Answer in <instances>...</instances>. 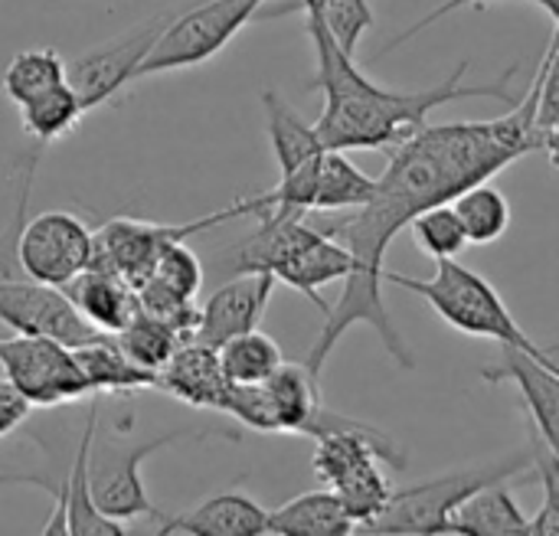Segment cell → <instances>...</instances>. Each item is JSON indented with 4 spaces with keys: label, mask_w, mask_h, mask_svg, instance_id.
<instances>
[{
    "label": "cell",
    "mask_w": 559,
    "mask_h": 536,
    "mask_svg": "<svg viewBox=\"0 0 559 536\" xmlns=\"http://www.w3.org/2000/svg\"><path fill=\"white\" fill-rule=\"evenodd\" d=\"M537 92L540 82L534 79L527 95L511 105V115L504 118L426 124L393 147L370 200L364 206L344 210V216L324 229L354 255V272H347L341 298L328 308L324 327L305 357V367L314 377H321L331 350L354 324H370L396 367H416V357L383 301L386 249L419 213L452 203L468 187L491 180L524 154L540 151Z\"/></svg>",
    "instance_id": "obj_1"
},
{
    "label": "cell",
    "mask_w": 559,
    "mask_h": 536,
    "mask_svg": "<svg viewBox=\"0 0 559 536\" xmlns=\"http://www.w3.org/2000/svg\"><path fill=\"white\" fill-rule=\"evenodd\" d=\"M308 36L314 43V79L311 88L324 92V111L314 121L318 138L331 151H386L413 138L429 124L436 108H445L459 98H495L518 105L511 92L521 62L501 72L488 85H462L472 62L462 59L459 69L432 88H390L373 82L350 52H344L318 16H305Z\"/></svg>",
    "instance_id": "obj_2"
},
{
    "label": "cell",
    "mask_w": 559,
    "mask_h": 536,
    "mask_svg": "<svg viewBox=\"0 0 559 536\" xmlns=\"http://www.w3.org/2000/svg\"><path fill=\"white\" fill-rule=\"evenodd\" d=\"M255 219L259 226L229 255H223V265L236 275L269 272L278 285L301 291L318 311L328 314L321 288L344 282L354 269V255L324 229L308 226L305 216L259 213Z\"/></svg>",
    "instance_id": "obj_3"
},
{
    "label": "cell",
    "mask_w": 559,
    "mask_h": 536,
    "mask_svg": "<svg viewBox=\"0 0 559 536\" xmlns=\"http://www.w3.org/2000/svg\"><path fill=\"white\" fill-rule=\"evenodd\" d=\"M406 468L403 449L380 429L347 419L321 436H314V475L337 491L357 531H364L390 501L393 488L380 468Z\"/></svg>",
    "instance_id": "obj_4"
},
{
    "label": "cell",
    "mask_w": 559,
    "mask_h": 536,
    "mask_svg": "<svg viewBox=\"0 0 559 536\" xmlns=\"http://www.w3.org/2000/svg\"><path fill=\"white\" fill-rule=\"evenodd\" d=\"M383 282L423 298L449 327L468 337L495 341L498 347H518L537 354V344L521 331L518 318L504 305L501 291L459 259H439L429 278H413L403 272H383Z\"/></svg>",
    "instance_id": "obj_5"
},
{
    "label": "cell",
    "mask_w": 559,
    "mask_h": 536,
    "mask_svg": "<svg viewBox=\"0 0 559 536\" xmlns=\"http://www.w3.org/2000/svg\"><path fill=\"white\" fill-rule=\"evenodd\" d=\"M534 468L531 452H511L488 465H472L393 491L386 508L364 527V534H452L455 511L481 488L504 485Z\"/></svg>",
    "instance_id": "obj_6"
},
{
    "label": "cell",
    "mask_w": 559,
    "mask_h": 536,
    "mask_svg": "<svg viewBox=\"0 0 559 536\" xmlns=\"http://www.w3.org/2000/svg\"><path fill=\"white\" fill-rule=\"evenodd\" d=\"M210 439L206 432H187V429H170L157 439H144V442H131L124 436V429H111V432H98L92 436L88 445V485H92V498L98 504L102 514H108L111 521L124 524V521H157L164 524L167 517L160 514V508L147 498V488L141 481V465L147 462V455L177 445V442H200Z\"/></svg>",
    "instance_id": "obj_7"
},
{
    "label": "cell",
    "mask_w": 559,
    "mask_h": 536,
    "mask_svg": "<svg viewBox=\"0 0 559 536\" xmlns=\"http://www.w3.org/2000/svg\"><path fill=\"white\" fill-rule=\"evenodd\" d=\"M265 3L269 0H200L193 7H180L141 62L134 82L210 62L259 16Z\"/></svg>",
    "instance_id": "obj_8"
},
{
    "label": "cell",
    "mask_w": 559,
    "mask_h": 536,
    "mask_svg": "<svg viewBox=\"0 0 559 536\" xmlns=\"http://www.w3.org/2000/svg\"><path fill=\"white\" fill-rule=\"evenodd\" d=\"M252 213H255L252 196H242V200H236V203H229L210 216L187 219V223H144V219L115 216L95 229V249H92L88 265L111 269L138 288L154 275V265L170 242H187V239H193L213 226H223L229 219L252 216Z\"/></svg>",
    "instance_id": "obj_9"
},
{
    "label": "cell",
    "mask_w": 559,
    "mask_h": 536,
    "mask_svg": "<svg viewBox=\"0 0 559 536\" xmlns=\"http://www.w3.org/2000/svg\"><path fill=\"white\" fill-rule=\"evenodd\" d=\"M0 370L3 380L36 409L72 406L79 400L98 396L82 373L75 350L62 341L39 334L0 337Z\"/></svg>",
    "instance_id": "obj_10"
},
{
    "label": "cell",
    "mask_w": 559,
    "mask_h": 536,
    "mask_svg": "<svg viewBox=\"0 0 559 536\" xmlns=\"http://www.w3.org/2000/svg\"><path fill=\"white\" fill-rule=\"evenodd\" d=\"M177 10L180 7L160 10V13L141 20L138 26H131L128 33H121L118 39L95 46V49H88L69 62V85L79 92L88 115L95 108L108 105L121 88H128L134 82L141 62L147 59V52L154 49V43L160 39L164 26L174 20Z\"/></svg>",
    "instance_id": "obj_11"
},
{
    "label": "cell",
    "mask_w": 559,
    "mask_h": 536,
    "mask_svg": "<svg viewBox=\"0 0 559 536\" xmlns=\"http://www.w3.org/2000/svg\"><path fill=\"white\" fill-rule=\"evenodd\" d=\"M95 249V233L66 210H46L23 219L20 239H16V262L20 272L43 282L66 288L82 269H88Z\"/></svg>",
    "instance_id": "obj_12"
},
{
    "label": "cell",
    "mask_w": 559,
    "mask_h": 536,
    "mask_svg": "<svg viewBox=\"0 0 559 536\" xmlns=\"http://www.w3.org/2000/svg\"><path fill=\"white\" fill-rule=\"evenodd\" d=\"M0 324H7L13 334H39L69 347H82L105 334L75 311L62 288L43 285L23 272L0 275Z\"/></svg>",
    "instance_id": "obj_13"
},
{
    "label": "cell",
    "mask_w": 559,
    "mask_h": 536,
    "mask_svg": "<svg viewBox=\"0 0 559 536\" xmlns=\"http://www.w3.org/2000/svg\"><path fill=\"white\" fill-rule=\"evenodd\" d=\"M98 396H88V409H85V422L79 432V445L72 452V465L66 468V475L52 478H36L29 481L33 488L49 491L52 498V514L43 524V534H79V536H124V524L111 521L108 514L98 511L95 498H92V485H88V445L98 426Z\"/></svg>",
    "instance_id": "obj_14"
},
{
    "label": "cell",
    "mask_w": 559,
    "mask_h": 536,
    "mask_svg": "<svg viewBox=\"0 0 559 536\" xmlns=\"http://www.w3.org/2000/svg\"><path fill=\"white\" fill-rule=\"evenodd\" d=\"M275 285L278 282L269 272H242L229 278L200 305V321L193 337L210 347H223L226 341L255 331L265 318Z\"/></svg>",
    "instance_id": "obj_15"
},
{
    "label": "cell",
    "mask_w": 559,
    "mask_h": 536,
    "mask_svg": "<svg viewBox=\"0 0 559 536\" xmlns=\"http://www.w3.org/2000/svg\"><path fill=\"white\" fill-rule=\"evenodd\" d=\"M485 383H514L531 429L550 445V452L559 458V377L544 367L534 354L518 347H501L498 364L481 370Z\"/></svg>",
    "instance_id": "obj_16"
},
{
    "label": "cell",
    "mask_w": 559,
    "mask_h": 536,
    "mask_svg": "<svg viewBox=\"0 0 559 536\" xmlns=\"http://www.w3.org/2000/svg\"><path fill=\"white\" fill-rule=\"evenodd\" d=\"M269 406L275 416V432H295V436H321L331 426H337V413H331L321 403L318 377L305 364H282L265 383Z\"/></svg>",
    "instance_id": "obj_17"
},
{
    "label": "cell",
    "mask_w": 559,
    "mask_h": 536,
    "mask_svg": "<svg viewBox=\"0 0 559 536\" xmlns=\"http://www.w3.org/2000/svg\"><path fill=\"white\" fill-rule=\"evenodd\" d=\"M157 390L193 409L223 413L229 380L219 367V350L197 337L183 341L180 350L170 357V364L157 373Z\"/></svg>",
    "instance_id": "obj_18"
},
{
    "label": "cell",
    "mask_w": 559,
    "mask_h": 536,
    "mask_svg": "<svg viewBox=\"0 0 559 536\" xmlns=\"http://www.w3.org/2000/svg\"><path fill=\"white\" fill-rule=\"evenodd\" d=\"M62 291L75 305V311L92 327H98L105 334H118L141 311L138 288L124 275H118L111 269H102V265L82 269Z\"/></svg>",
    "instance_id": "obj_19"
},
{
    "label": "cell",
    "mask_w": 559,
    "mask_h": 536,
    "mask_svg": "<svg viewBox=\"0 0 559 536\" xmlns=\"http://www.w3.org/2000/svg\"><path fill=\"white\" fill-rule=\"evenodd\" d=\"M160 534H210V536H265L269 534V511L259 508L242 491H219L197 504L190 514L167 517Z\"/></svg>",
    "instance_id": "obj_20"
},
{
    "label": "cell",
    "mask_w": 559,
    "mask_h": 536,
    "mask_svg": "<svg viewBox=\"0 0 559 536\" xmlns=\"http://www.w3.org/2000/svg\"><path fill=\"white\" fill-rule=\"evenodd\" d=\"M75 360L82 367V373L88 377L92 390L102 396H128V393H141V390H157V373L138 367L121 344L115 341V334H98L95 341L72 347Z\"/></svg>",
    "instance_id": "obj_21"
},
{
    "label": "cell",
    "mask_w": 559,
    "mask_h": 536,
    "mask_svg": "<svg viewBox=\"0 0 559 536\" xmlns=\"http://www.w3.org/2000/svg\"><path fill=\"white\" fill-rule=\"evenodd\" d=\"M354 531L357 524L334 488L298 495L288 504L269 511V534L275 536H344Z\"/></svg>",
    "instance_id": "obj_22"
},
{
    "label": "cell",
    "mask_w": 559,
    "mask_h": 536,
    "mask_svg": "<svg viewBox=\"0 0 559 536\" xmlns=\"http://www.w3.org/2000/svg\"><path fill=\"white\" fill-rule=\"evenodd\" d=\"M262 111H265V131L272 141V154L278 164V174H288L308 160H314L321 151H328L318 138V128L308 124L288 98H282L275 88L262 92Z\"/></svg>",
    "instance_id": "obj_23"
},
{
    "label": "cell",
    "mask_w": 559,
    "mask_h": 536,
    "mask_svg": "<svg viewBox=\"0 0 559 536\" xmlns=\"http://www.w3.org/2000/svg\"><path fill=\"white\" fill-rule=\"evenodd\" d=\"M452 534L518 536L531 534V517L521 511L514 495L504 485H488L475 491L452 517Z\"/></svg>",
    "instance_id": "obj_24"
},
{
    "label": "cell",
    "mask_w": 559,
    "mask_h": 536,
    "mask_svg": "<svg viewBox=\"0 0 559 536\" xmlns=\"http://www.w3.org/2000/svg\"><path fill=\"white\" fill-rule=\"evenodd\" d=\"M85 115L88 111H85L79 92L69 85V79L29 95L26 102H20V124L39 147L66 138Z\"/></svg>",
    "instance_id": "obj_25"
},
{
    "label": "cell",
    "mask_w": 559,
    "mask_h": 536,
    "mask_svg": "<svg viewBox=\"0 0 559 536\" xmlns=\"http://www.w3.org/2000/svg\"><path fill=\"white\" fill-rule=\"evenodd\" d=\"M452 210L459 213L468 246H491L511 226V203L491 180H481L459 193L452 200Z\"/></svg>",
    "instance_id": "obj_26"
},
{
    "label": "cell",
    "mask_w": 559,
    "mask_h": 536,
    "mask_svg": "<svg viewBox=\"0 0 559 536\" xmlns=\"http://www.w3.org/2000/svg\"><path fill=\"white\" fill-rule=\"evenodd\" d=\"M377 187V177L364 174L347 151H324L321 164V183H318V203L314 213H344L354 206H364Z\"/></svg>",
    "instance_id": "obj_27"
},
{
    "label": "cell",
    "mask_w": 559,
    "mask_h": 536,
    "mask_svg": "<svg viewBox=\"0 0 559 536\" xmlns=\"http://www.w3.org/2000/svg\"><path fill=\"white\" fill-rule=\"evenodd\" d=\"M216 350H219V367L229 383H265L285 364L282 347L259 327L226 341Z\"/></svg>",
    "instance_id": "obj_28"
},
{
    "label": "cell",
    "mask_w": 559,
    "mask_h": 536,
    "mask_svg": "<svg viewBox=\"0 0 559 536\" xmlns=\"http://www.w3.org/2000/svg\"><path fill=\"white\" fill-rule=\"evenodd\" d=\"M115 341L121 344V350H124L138 367H144V370H151V373H160V370L170 364V357L180 350V344H183L187 337L177 334L174 327H167L164 321H157V318L138 311V314L131 318V324H124V327L115 334Z\"/></svg>",
    "instance_id": "obj_29"
},
{
    "label": "cell",
    "mask_w": 559,
    "mask_h": 536,
    "mask_svg": "<svg viewBox=\"0 0 559 536\" xmlns=\"http://www.w3.org/2000/svg\"><path fill=\"white\" fill-rule=\"evenodd\" d=\"M66 79H69V62L56 49H49V46L20 49L3 69V92L10 95V102L20 105L29 95L43 92L49 85H59Z\"/></svg>",
    "instance_id": "obj_30"
},
{
    "label": "cell",
    "mask_w": 559,
    "mask_h": 536,
    "mask_svg": "<svg viewBox=\"0 0 559 536\" xmlns=\"http://www.w3.org/2000/svg\"><path fill=\"white\" fill-rule=\"evenodd\" d=\"M409 233L416 239V246L423 249V255L429 259H459V252L468 246L465 229L459 223V213L452 210V203H439L426 213H419L409 223Z\"/></svg>",
    "instance_id": "obj_31"
},
{
    "label": "cell",
    "mask_w": 559,
    "mask_h": 536,
    "mask_svg": "<svg viewBox=\"0 0 559 536\" xmlns=\"http://www.w3.org/2000/svg\"><path fill=\"white\" fill-rule=\"evenodd\" d=\"M138 305L144 314L164 321L167 327H174L177 334H183L187 341L197 334V321H200V305L197 298H187L167 285H160L157 278H147L144 285H138Z\"/></svg>",
    "instance_id": "obj_32"
},
{
    "label": "cell",
    "mask_w": 559,
    "mask_h": 536,
    "mask_svg": "<svg viewBox=\"0 0 559 536\" xmlns=\"http://www.w3.org/2000/svg\"><path fill=\"white\" fill-rule=\"evenodd\" d=\"M531 458H534L537 481L544 488V504L531 517V534L559 536V458L534 429H531Z\"/></svg>",
    "instance_id": "obj_33"
},
{
    "label": "cell",
    "mask_w": 559,
    "mask_h": 536,
    "mask_svg": "<svg viewBox=\"0 0 559 536\" xmlns=\"http://www.w3.org/2000/svg\"><path fill=\"white\" fill-rule=\"evenodd\" d=\"M305 16H318L321 26L331 33V39L344 49V52H357L360 36L373 26V10L370 0H328L321 10L305 13Z\"/></svg>",
    "instance_id": "obj_34"
},
{
    "label": "cell",
    "mask_w": 559,
    "mask_h": 536,
    "mask_svg": "<svg viewBox=\"0 0 559 536\" xmlns=\"http://www.w3.org/2000/svg\"><path fill=\"white\" fill-rule=\"evenodd\" d=\"M151 278H157L160 285H167V288H174V291H180L187 298H197L200 288H203V262L197 259V252L187 242H170L160 252Z\"/></svg>",
    "instance_id": "obj_35"
},
{
    "label": "cell",
    "mask_w": 559,
    "mask_h": 536,
    "mask_svg": "<svg viewBox=\"0 0 559 536\" xmlns=\"http://www.w3.org/2000/svg\"><path fill=\"white\" fill-rule=\"evenodd\" d=\"M537 82H540V92H537V128H540V138H544L547 128L559 124V29H554L550 46H547V52L540 59Z\"/></svg>",
    "instance_id": "obj_36"
},
{
    "label": "cell",
    "mask_w": 559,
    "mask_h": 536,
    "mask_svg": "<svg viewBox=\"0 0 559 536\" xmlns=\"http://www.w3.org/2000/svg\"><path fill=\"white\" fill-rule=\"evenodd\" d=\"M481 3H495V0H442L436 10H429L426 16H419L413 26H406V29H400L383 49H380V56H386V52H393V49H400L403 43H409L413 36H419L423 29H429L432 23H439V20H445L449 13H455V10H465V7H481Z\"/></svg>",
    "instance_id": "obj_37"
},
{
    "label": "cell",
    "mask_w": 559,
    "mask_h": 536,
    "mask_svg": "<svg viewBox=\"0 0 559 536\" xmlns=\"http://www.w3.org/2000/svg\"><path fill=\"white\" fill-rule=\"evenodd\" d=\"M29 413H33V406L7 380H0V439L16 432L29 419Z\"/></svg>",
    "instance_id": "obj_38"
},
{
    "label": "cell",
    "mask_w": 559,
    "mask_h": 536,
    "mask_svg": "<svg viewBox=\"0 0 559 536\" xmlns=\"http://www.w3.org/2000/svg\"><path fill=\"white\" fill-rule=\"evenodd\" d=\"M328 0H288V3H282V7H262L259 10V16L255 20H275V16H285V13H295V10H301V13H314V10H321Z\"/></svg>",
    "instance_id": "obj_39"
},
{
    "label": "cell",
    "mask_w": 559,
    "mask_h": 536,
    "mask_svg": "<svg viewBox=\"0 0 559 536\" xmlns=\"http://www.w3.org/2000/svg\"><path fill=\"white\" fill-rule=\"evenodd\" d=\"M540 151H547L550 164L559 170V124H554V128H547V131H544V138H540Z\"/></svg>",
    "instance_id": "obj_40"
},
{
    "label": "cell",
    "mask_w": 559,
    "mask_h": 536,
    "mask_svg": "<svg viewBox=\"0 0 559 536\" xmlns=\"http://www.w3.org/2000/svg\"><path fill=\"white\" fill-rule=\"evenodd\" d=\"M544 367H550L554 373L559 377V341L554 344H537V354H534Z\"/></svg>",
    "instance_id": "obj_41"
},
{
    "label": "cell",
    "mask_w": 559,
    "mask_h": 536,
    "mask_svg": "<svg viewBox=\"0 0 559 536\" xmlns=\"http://www.w3.org/2000/svg\"><path fill=\"white\" fill-rule=\"evenodd\" d=\"M531 3L544 7L550 13V20H554V29H559V0H531Z\"/></svg>",
    "instance_id": "obj_42"
}]
</instances>
